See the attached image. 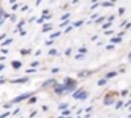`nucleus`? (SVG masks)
Wrapping results in <instances>:
<instances>
[{
  "label": "nucleus",
  "mask_w": 131,
  "mask_h": 118,
  "mask_svg": "<svg viewBox=\"0 0 131 118\" xmlns=\"http://www.w3.org/2000/svg\"><path fill=\"white\" fill-rule=\"evenodd\" d=\"M28 97H31V94H23V95H20V97L14 98V100H12V103H18V101H21V100H26Z\"/></svg>",
  "instance_id": "2"
},
{
  "label": "nucleus",
  "mask_w": 131,
  "mask_h": 118,
  "mask_svg": "<svg viewBox=\"0 0 131 118\" xmlns=\"http://www.w3.org/2000/svg\"><path fill=\"white\" fill-rule=\"evenodd\" d=\"M63 90H66L64 86H57V88H55V92H63Z\"/></svg>",
  "instance_id": "4"
},
{
  "label": "nucleus",
  "mask_w": 131,
  "mask_h": 118,
  "mask_svg": "<svg viewBox=\"0 0 131 118\" xmlns=\"http://www.w3.org/2000/svg\"><path fill=\"white\" fill-rule=\"evenodd\" d=\"M50 85H55V81H52V80H47V81H46V85H44V86H50Z\"/></svg>",
  "instance_id": "6"
},
{
  "label": "nucleus",
  "mask_w": 131,
  "mask_h": 118,
  "mask_svg": "<svg viewBox=\"0 0 131 118\" xmlns=\"http://www.w3.org/2000/svg\"><path fill=\"white\" fill-rule=\"evenodd\" d=\"M130 58H131V54H130Z\"/></svg>",
  "instance_id": "10"
},
{
  "label": "nucleus",
  "mask_w": 131,
  "mask_h": 118,
  "mask_svg": "<svg viewBox=\"0 0 131 118\" xmlns=\"http://www.w3.org/2000/svg\"><path fill=\"white\" fill-rule=\"evenodd\" d=\"M12 66H14L15 69H18V68L21 66V63H20V61H12Z\"/></svg>",
  "instance_id": "3"
},
{
  "label": "nucleus",
  "mask_w": 131,
  "mask_h": 118,
  "mask_svg": "<svg viewBox=\"0 0 131 118\" xmlns=\"http://www.w3.org/2000/svg\"><path fill=\"white\" fill-rule=\"evenodd\" d=\"M73 97H75L76 100H78V98H79V100H85V97H87V94H85L84 90H76V92L73 94Z\"/></svg>",
  "instance_id": "1"
},
{
  "label": "nucleus",
  "mask_w": 131,
  "mask_h": 118,
  "mask_svg": "<svg viewBox=\"0 0 131 118\" xmlns=\"http://www.w3.org/2000/svg\"><path fill=\"white\" fill-rule=\"evenodd\" d=\"M113 41H114V43H119V41H121V37H116V38H113Z\"/></svg>",
  "instance_id": "8"
},
{
  "label": "nucleus",
  "mask_w": 131,
  "mask_h": 118,
  "mask_svg": "<svg viewBox=\"0 0 131 118\" xmlns=\"http://www.w3.org/2000/svg\"><path fill=\"white\" fill-rule=\"evenodd\" d=\"M28 81V78H20V80H15V83H25Z\"/></svg>",
  "instance_id": "5"
},
{
  "label": "nucleus",
  "mask_w": 131,
  "mask_h": 118,
  "mask_svg": "<svg viewBox=\"0 0 131 118\" xmlns=\"http://www.w3.org/2000/svg\"><path fill=\"white\" fill-rule=\"evenodd\" d=\"M98 85H99V86H104V85H105V80H99Z\"/></svg>",
  "instance_id": "9"
},
{
  "label": "nucleus",
  "mask_w": 131,
  "mask_h": 118,
  "mask_svg": "<svg viewBox=\"0 0 131 118\" xmlns=\"http://www.w3.org/2000/svg\"><path fill=\"white\" fill-rule=\"evenodd\" d=\"M114 75H116V72H108V74H107L108 78H110V77H114Z\"/></svg>",
  "instance_id": "7"
}]
</instances>
